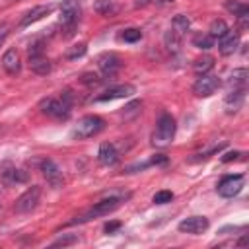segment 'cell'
I'll return each mask as SVG.
<instances>
[{"label": "cell", "mask_w": 249, "mask_h": 249, "mask_svg": "<svg viewBox=\"0 0 249 249\" xmlns=\"http://www.w3.org/2000/svg\"><path fill=\"white\" fill-rule=\"evenodd\" d=\"M29 68L35 72V74H49L51 72V62L45 54H35V56H29Z\"/></svg>", "instance_id": "ac0fdd59"}, {"label": "cell", "mask_w": 249, "mask_h": 249, "mask_svg": "<svg viewBox=\"0 0 249 249\" xmlns=\"http://www.w3.org/2000/svg\"><path fill=\"white\" fill-rule=\"evenodd\" d=\"M175 128H177L175 119H173L171 115L163 113V115L160 117V121H158L156 132H154V136H152L154 146H167V144L173 140V136H175Z\"/></svg>", "instance_id": "7a4b0ae2"}, {"label": "cell", "mask_w": 249, "mask_h": 249, "mask_svg": "<svg viewBox=\"0 0 249 249\" xmlns=\"http://www.w3.org/2000/svg\"><path fill=\"white\" fill-rule=\"evenodd\" d=\"M171 198H173V193L171 191H158L152 200L156 204H165V202H171Z\"/></svg>", "instance_id": "4dcf8cb0"}, {"label": "cell", "mask_w": 249, "mask_h": 249, "mask_svg": "<svg viewBox=\"0 0 249 249\" xmlns=\"http://www.w3.org/2000/svg\"><path fill=\"white\" fill-rule=\"evenodd\" d=\"M241 187H243V175H226L218 183V195L224 198H231L241 191Z\"/></svg>", "instance_id": "ba28073f"}, {"label": "cell", "mask_w": 249, "mask_h": 249, "mask_svg": "<svg viewBox=\"0 0 249 249\" xmlns=\"http://www.w3.org/2000/svg\"><path fill=\"white\" fill-rule=\"evenodd\" d=\"M97 160L103 163V165H115L119 161V152L113 144L109 142H103L99 146V152H97Z\"/></svg>", "instance_id": "2e32d148"}, {"label": "cell", "mask_w": 249, "mask_h": 249, "mask_svg": "<svg viewBox=\"0 0 249 249\" xmlns=\"http://www.w3.org/2000/svg\"><path fill=\"white\" fill-rule=\"evenodd\" d=\"M39 198H41V187L33 185V187H29L21 196H18V200H16V206H14V208H16V212L27 214V212H31V210H35V208H37Z\"/></svg>", "instance_id": "8992f818"}, {"label": "cell", "mask_w": 249, "mask_h": 249, "mask_svg": "<svg viewBox=\"0 0 249 249\" xmlns=\"http://www.w3.org/2000/svg\"><path fill=\"white\" fill-rule=\"evenodd\" d=\"M80 82H82L84 86H88V88H95V86H99V84H101V78H99L97 74H91V72H86V74H82V78H80Z\"/></svg>", "instance_id": "f546056e"}, {"label": "cell", "mask_w": 249, "mask_h": 249, "mask_svg": "<svg viewBox=\"0 0 249 249\" xmlns=\"http://www.w3.org/2000/svg\"><path fill=\"white\" fill-rule=\"evenodd\" d=\"M8 31H10L8 23H0V47H2V43L6 41V37H8Z\"/></svg>", "instance_id": "836d02e7"}, {"label": "cell", "mask_w": 249, "mask_h": 249, "mask_svg": "<svg viewBox=\"0 0 249 249\" xmlns=\"http://www.w3.org/2000/svg\"><path fill=\"white\" fill-rule=\"evenodd\" d=\"M239 156H241L239 152H228V154H224V156H222V161H226V163H228V161H231V160H237Z\"/></svg>", "instance_id": "e575fe53"}, {"label": "cell", "mask_w": 249, "mask_h": 249, "mask_svg": "<svg viewBox=\"0 0 249 249\" xmlns=\"http://www.w3.org/2000/svg\"><path fill=\"white\" fill-rule=\"evenodd\" d=\"M163 45H165V49L169 51V53H177L179 49H181V35L171 27V29H167L165 33H163Z\"/></svg>", "instance_id": "d6986e66"}, {"label": "cell", "mask_w": 249, "mask_h": 249, "mask_svg": "<svg viewBox=\"0 0 249 249\" xmlns=\"http://www.w3.org/2000/svg\"><path fill=\"white\" fill-rule=\"evenodd\" d=\"M243 97H245L243 88L230 91V93L226 95V109H228V113H235V111H239L241 105H243Z\"/></svg>", "instance_id": "e0dca14e"}, {"label": "cell", "mask_w": 249, "mask_h": 249, "mask_svg": "<svg viewBox=\"0 0 249 249\" xmlns=\"http://www.w3.org/2000/svg\"><path fill=\"white\" fill-rule=\"evenodd\" d=\"M93 10H95L97 14H101V16H109V14H113L117 8H115V2H113V0H95V2H93Z\"/></svg>", "instance_id": "484cf974"}, {"label": "cell", "mask_w": 249, "mask_h": 249, "mask_svg": "<svg viewBox=\"0 0 249 249\" xmlns=\"http://www.w3.org/2000/svg\"><path fill=\"white\" fill-rule=\"evenodd\" d=\"M245 78H247V70L245 68L233 70V74L230 76V84H233V89H239V88L245 86Z\"/></svg>", "instance_id": "4316f807"}, {"label": "cell", "mask_w": 249, "mask_h": 249, "mask_svg": "<svg viewBox=\"0 0 249 249\" xmlns=\"http://www.w3.org/2000/svg\"><path fill=\"white\" fill-rule=\"evenodd\" d=\"M208 226H210L208 218H204V216H189V218H185V220L179 222V231L198 235V233L206 231Z\"/></svg>", "instance_id": "9c48e42d"}, {"label": "cell", "mask_w": 249, "mask_h": 249, "mask_svg": "<svg viewBox=\"0 0 249 249\" xmlns=\"http://www.w3.org/2000/svg\"><path fill=\"white\" fill-rule=\"evenodd\" d=\"M2 68H4L10 76L19 74L21 64H19V54H18V51H16V49H10V51H6V53H4V56H2Z\"/></svg>", "instance_id": "9a60e30c"}, {"label": "cell", "mask_w": 249, "mask_h": 249, "mask_svg": "<svg viewBox=\"0 0 249 249\" xmlns=\"http://www.w3.org/2000/svg\"><path fill=\"white\" fill-rule=\"evenodd\" d=\"M41 171H43L45 179L51 183V187H54V189L62 187V183H64L62 171H60V167H58L53 160H43V161H41Z\"/></svg>", "instance_id": "8fae6325"}, {"label": "cell", "mask_w": 249, "mask_h": 249, "mask_svg": "<svg viewBox=\"0 0 249 249\" xmlns=\"http://www.w3.org/2000/svg\"><path fill=\"white\" fill-rule=\"evenodd\" d=\"M165 161H167L165 156H154V158H152V163H165Z\"/></svg>", "instance_id": "d590c367"}, {"label": "cell", "mask_w": 249, "mask_h": 249, "mask_svg": "<svg viewBox=\"0 0 249 249\" xmlns=\"http://www.w3.org/2000/svg\"><path fill=\"white\" fill-rule=\"evenodd\" d=\"M80 4L78 0H64L62 6H60V23H62V31H64V37H72L74 31H76V25H78V19H80Z\"/></svg>", "instance_id": "6da1fadb"}, {"label": "cell", "mask_w": 249, "mask_h": 249, "mask_svg": "<svg viewBox=\"0 0 249 249\" xmlns=\"http://www.w3.org/2000/svg\"><path fill=\"white\" fill-rule=\"evenodd\" d=\"M78 241V237L74 235V233H70V235H62V237H58L56 241H53V247H64V245H72V243H76Z\"/></svg>", "instance_id": "1f68e13d"}, {"label": "cell", "mask_w": 249, "mask_h": 249, "mask_svg": "<svg viewBox=\"0 0 249 249\" xmlns=\"http://www.w3.org/2000/svg\"><path fill=\"white\" fill-rule=\"evenodd\" d=\"M119 202H121V198H119V196L103 198V200L95 202V204H93L86 214H82V216H80V218H76L74 222H86V220H91V218H95V216H105V214L113 212V210L119 206Z\"/></svg>", "instance_id": "5b68a950"}, {"label": "cell", "mask_w": 249, "mask_h": 249, "mask_svg": "<svg viewBox=\"0 0 249 249\" xmlns=\"http://www.w3.org/2000/svg\"><path fill=\"white\" fill-rule=\"evenodd\" d=\"M134 86L130 84H119V86H113V88H107L101 95L95 97V101H111V99H123V97H130L134 93Z\"/></svg>", "instance_id": "7c38bea8"}, {"label": "cell", "mask_w": 249, "mask_h": 249, "mask_svg": "<svg viewBox=\"0 0 249 249\" xmlns=\"http://www.w3.org/2000/svg\"><path fill=\"white\" fill-rule=\"evenodd\" d=\"M239 47V33L237 31H228L224 37H220V43H218V49L224 56H230L237 51Z\"/></svg>", "instance_id": "4fadbf2b"}, {"label": "cell", "mask_w": 249, "mask_h": 249, "mask_svg": "<svg viewBox=\"0 0 249 249\" xmlns=\"http://www.w3.org/2000/svg\"><path fill=\"white\" fill-rule=\"evenodd\" d=\"M228 31H230V27H228V23H226L224 19H214V21L210 23V29H208V33H210L212 39H220V37H224Z\"/></svg>", "instance_id": "cb8c5ba5"}, {"label": "cell", "mask_w": 249, "mask_h": 249, "mask_svg": "<svg viewBox=\"0 0 249 249\" xmlns=\"http://www.w3.org/2000/svg\"><path fill=\"white\" fill-rule=\"evenodd\" d=\"M51 12H53V6H49V4H41V6H35L33 10H29V12H27V14L21 18L19 25H21V27H27V25H31V23L39 21L41 18L49 16Z\"/></svg>", "instance_id": "5bb4252c"}, {"label": "cell", "mask_w": 249, "mask_h": 249, "mask_svg": "<svg viewBox=\"0 0 249 249\" xmlns=\"http://www.w3.org/2000/svg\"><path fill=\"white\" fill-rule=\"evenodd\" d=\"M193 45L196 47V49H204V51H208V49H212L214 47V39L210 37V33H195L193 35Z\"/></svg>", "instance_id": "603a6c76"}, {"label": "cell", "mask_w": 249, "mask_h": 249, "mask_svg": "<svg viewBox=\"0 0 249 249\" xmlns=\"http://www.w3.org/2000/svg\"><path fill=\"white\" fill-rule=\"evenodd\" d=\"M97 66H99V70H101L105 76L111 78V76H115V74L121 70L123 62H121L119 54H115V53H103V54L97 56Z\"/></svg>", "instance_id": "30bf717a"}, {"label": "cell", "mask_w": 249, "mask_h": 249, "mask_svg": "<svg viewBox=\"0 0 249 249\" xmlns=\"http://www.w3.org/2000/svg\"><path fill=\"white\" fill-rule=\"evenodd\" d=\"M121 228V222H107L105 226H103V230L107 231V233H113L115 230H119Z\"/></svg>", "instance_id": "d6a6232c"}, {"label": "cell", "mask_w": 249, "mask_h": 249, "mask_svg": "<svg viewBox=\"0 0 249 249\" xmlns=\"http://www.w3.org/2000/svg\"><path fill=\"white\" fill-rule=\"evenodd\" d=\"M39 109L47 117L56 119V121H66L70 117V105L64 99H58V97H45V99H41Z\"/></svg>", "instance_id": "3957f363"}, {"label": "cell", "mask_w": 249, "mask_h": 249, "mask_svg": "<svg viewBox=\"0 0 249 249\" xmlns=\"http://www.w3.org/2000/svg\"><path fill=\"white\" fill-rule=\"evenodd\" d=\"M171 27H173V29H175L179 35H183V33H187V31H189V27H191V19H189L187 16L179 14V16H175V18H173Z\"/></svg>", "instance_id": "d4e9b609"}, {"label": "cell", "mask_w": 249, "mask_h": 249, "mask_svg": "<svg viewBox=\"0 0 249 249\" xmlns=\"http://www.w3.org/2000/svg\"><path fill=\"white\" fill-rule=\"evenodd\" d=\"M103 126H105V123H103L101 117H97V115H86V117H82L78 121V124H76V128H74L72 134L76 138H80V140L82 138H91L97 132H101Z\"/></svg>", "instance_id": "277c9868"}, {"label": "cell", "mask_w": 249, "mask_h": 249, "mask_svg": "<svg viewBox=\"0 0 249 249\" xmlns=\"http://www.w3.org/2000/svg\"><path fill=\"white\" fill-rule=\"evenodd\" d=\"M121 39H123V41H126V43L140 41V39H142V31H140V29H136V27H128V29H124V31L121 33Z\"/></svg>", "instance_id": "f1b7e54d"}, {"label": "cell", "mask_w": 249, "mask_h": 249, "mask_svg": "<svg viewBox=\"0 0 249 249\" xmlns=\"http://www.w3.org/2000/svg\"><path fill=\"white\" fill-rule=\"evenodd\" d=\"M218 88H220L218 76L200 74V78H198V80L195 82V86H193V91H195V95H198V97H208V95H212Z\"/></svg>", "instance_id": "52a82bcc"}, {"label": "cell", "mask_w": 249, "mask_h": 249, "mask_svg": "<svg viewBox=\"0 0 249 249\" xmlns=\"http://www.w3.org/2000/svg\"><path fill=\"white\" fill-rule=\"evenodd\" d=\"M214 66V58L210 56V54H202V56H198L195 62H193V70L200 76V74H206L210 68Z\"/></svg>", "instance_id": "44dd1931"}, {"label": "cell", "mask_w": 249, "mask_h": 249, "mask_svg": "<svg viewBox=\"0 0 249 249\" xmlns=\"http://www.w3.org/2000/svg\"><path fill=\"white\" fill-rule=\"evenodd\" d=\"M2 179H4L8 185H14V183H25V181H27V173H25L23 169H16V167H12V169L2 171Z\"/></svg>", "instance_id": "ffe728a7"}, {"label": "cell", "mask_w": 249, "mask_h": 249, "mask_svg": "<svg viewBox=\"0 0 249 249\" xmlns=\"http://www.w3.org/2000/svg\"><path fill=\"white\" fill-rule=\"evenodd\" d=\"M226 10H228L230 14H233L235 18H239V16H249V6L243 4V2H239V0H228V2H226Z\"/></svg>", "instance_id": "7402d4cb"}, {"label": "cell", "mask_w": 249, "mask_h": 249, "mask_svg": "<svg viewBox=\"0 0 249 249\" xmlns=\"http://www.w3.org/2000/svg\"><path fill=\"white\" fill-rule=\"evenodd\" d=\"M86 51H88V45H86V43H78V45H72V47L66 51V58H68V60L80 58V56H84V54H86Z\"/></svg>", "instance_id": "83f0119b"}]
</instances>
